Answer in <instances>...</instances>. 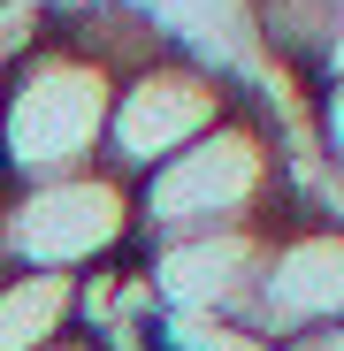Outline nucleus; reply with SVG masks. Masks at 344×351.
<instances>
[{"instance_id": "f257e3e1", "label": "nucleus", "mask_w": 344, "mask_h": 351, "mask_svg": "<svg viewBox=\"0 0 344 351\" xmlns=\"http://www.w3.org/2000/svg\"><path fill=\"white\" fill-rule=\"evenodd\" d=\"M130 191H138V245L199 237V229H245V221H275L291 206V153L260 114V99H238L207 138H192L176 160L138 176Z\"/></svg>"}, {"instance_id": "f03ea898", "label": "nucleus", "mask_w": 344, "mask_h": 351, "mask_svg": "<svg viewBox=\"0 0 344 351\" xmlns=\"http://www.w3.org/2000/svg\"><path fill=\"white\" fill-rule=\"evenodd\" d=\"M107 107H115V69H100L77 38L46 31L0 77V184H46V176L100 168Z\"/></svg>"}, {"instance_id": "7ed1b4c3", "label": "nucleus", "mask_w": 344, "mask_h": 351, "mask_svg": "<svg viewBox=\"0 0 344 351\" xmlns=\"http://www.w3.org/2000/svg\"><path fill=\"white\" fill-rule=\"evenodd\" d=\"M138 252V191L115 168L0 184V267L92 275Z\"/></svg>"}, {"instance_id": "20e7f679", "label": "nucleus", "mask_w": 344, "mask_h": 351, "mask_svg": "<svg viewBox=\"0 0 344 351\" xmlns=\"http://www.w3.org/2000/svg\"><path fill=\"white\" fill-rule=\"evenodd\" d=\"M238 99L245 92L229 84L222 62H207V53H192V46H168V53H153L146 69H130L123 84H115L100 168H115L123 184H138V176H153L161 160H176L192 138H207Z\"/></svg>"}, {"instance_id": "39448f33", "label": "nucleus", "mask_w": 344, "mask_h": 351, "mask_svg": "<svg viewBox=\"0 0 344 351\" xmlns=\"http://www.w3.org/2000/svg\"><path fill=\"white\" fill-rule=\"evenodd\" d=\"M344 321V214L329 206H283L275 237H268V267H260V298H253V328L275 343H299Z\"/></svg>"}, {"instance_id": "423d86ee", "label": "nucleus", "mask_w": 344, "mask_h": 351, "mask_svg": "<svg viewBox=\"0 0 344 351\" xmlns=\"http://www.w3.org/2000/svg\"><path fill=\"white\" fill-rule=\"evenodd\" d=\"M268 237H275V221L199 229V237L138 245V267H146V282H153L161 313H176V321H253L260 267H268Z\"/></svg>"}, {"instance_id": "0eeeda50", "label": "nucleus", "mask_w": 344, "mask_h": 351, "mask_svg": "<svg viewBox=\"0 0 344 351\" xmlns=\"http://www.w3.org/2000/svg\"><path fill=\"white\" fill-rule=\"evenodd\" d=\"M77 336V275L0 267V351H54Z\"/></svg>"}, {"instance_id": "6e6552de", "label": "nucleus", "mask_w": 344, "mask_h": 351, "mask_svg": "<svg viewBox=\"0 0 344 351\" xmlns=\"http://www.w3.org/2000/svg\"><path fill=\"white\" fill-rule=\"evenodd\" d=\"M153 351H283V343L260 336L253 321H176V313H161Z\"/></svg>"}, {"instance_id": "1a4fd4ad", "label": "nucleus", "mask_w": 344, "mask_h": 351, "mask_svg": "<svg viewBox=\"0 0 344 351\" xmlns=\"http://www.w3.org/2000/svg\"><path fill=\"white\" fill-rule=\"evenodd\" d=\"M306 99H314V138H321L336 184H344V84H321V92H306Z\"/></svg>"}, {"instance_id": "9d476101", "label": "nucleus", "mask_w": 344, "mask_h": 351, "mask_svg": "<svg viewBox=\"0 0 344 351\" xmlns=\"http://www.w3.org/2000/svg\"><path fill=\"white\" fill-rule=\"evenodd\" d=\"M321 84H344V23H336V38H329V53H321V69H314L306 92H321Z\"/></svg>"}, {"instance_id": "9b49d317", "label": "nucleus", "mask_w": 344, "mask_h": 351, "mask_svg": "<svg viewBox=\"0 0 344 351\" xmlns=\"http://www.w3.org/2000/svg\"><path fill=\"white\" fill-rule=\"evenodd\" d=\"M283 351H344V321L321 328V336H299V343H283Z\"/></svg>"}, {"instance_id": "f8f14e48", "label": "nucleus", "mask_w": 344, "mask_h": 351, "mask_svg": "<svg viewBox=\"0 0 344 351\" xmlns=\"http://www.w3.org/2000/svg\"><path fill=\"white\" fill-rule=\"evenodd\" d=\"M54 351H100V343H84V336H69V343H54Z\"/></svg>"}]
</instances>
